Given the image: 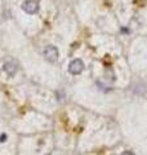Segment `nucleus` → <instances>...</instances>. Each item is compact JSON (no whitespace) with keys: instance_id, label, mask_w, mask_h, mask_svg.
Masks as SVG:
<instances>
[{"instance_id":"nucleus-2","label":"nucleus","mask_w":147,"mask_h":155,"mask_svg":"<svg viewBox=\"0 0 147 155\" xmlns=\"http://www.w3.org/2000/svg\"><path fill=\"white\" fill-rule=\"evenodd\" d=\"M84 70V62L79 58H76V60H74L70 62V65H68V71L71 72L72 75H77L80 74V72Z\"/></svg>"},{"instance_id":"nucleus-1","label":"nucleus","mask_w":147,"mask_h":155,"mask_svg":"<svg viewBox=\"0 0 147 155\" xmlns=\"http://www.w3.org/2000/svg\"><path fill=\"white\" fill-rule=\"evenodd\" d=\"M44 57L49 62H56L58 60V49L54 45H48L44 48Z\"/></svg>"},{"instance_id":"nucleus-4","label":"nucleus","mask_w":147,"mask_h":155,"mask_svg":"<svg viewBox=\"0 0 147 155\" xmlns=\"http://www.w3.org/2000/svg\"><path fill=\"white\" fill-rule=\"evenodd\" d=\"M3 70L5 71V74L9 76V78H13L14 75H16L17 72V65L14 64L13 61H9V62H5L3 66Z\"/></svg>"},{"instance_id":"nucleus-3","label":"nucleus","mask_w":147,"mask_h":155,"mask_svg":"<svg viewBox=\"0 0 147 155\" xmlns=\"http://www.w3.org/2000/svg\"><path fill=\"white\" fill-rule=\"evenodd\" d=\"M22 9L28 14H34L39 11V2L38 0H26L22 4Z\"/></svg>"},{"instance_id":"nucleus-5","label":"nucleus","mask_w":147,"mask_h":155,"mask_svg":"<svg viewBox=\"0 0 147 155\" xmlns=\"http://www.w3.org/2000/svg\"><path fill=\"white\" fill-rule=\"evenodd\" d=\"M4 141H7V134H2V136H0V142H4Z\"/></svg>"},{"instance_id":"nucleus-6","label":"nucleus","mask_w":147,"mask_h":155,"mask_svg":"<svg viewBox=\"0 0 147 155\" xmlns=\"http://www.w3.org/2000/svg\"><path fill=\"white\" fill-rule=\"evenodd\" d=\"M121 155H136V154H134V153H132V151H124Z\"/></svg>"}]
</instances>
